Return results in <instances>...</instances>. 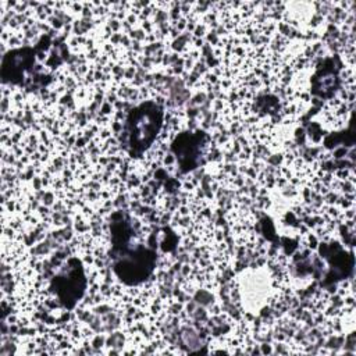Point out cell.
I'll use <instances>...</instances> for the list:
<instances>
[{
    "label": "cell",
    "mask_w": 356,
    "mask_h": 356,
    "mask_svg": "<svg viewBox=\"0 0 356 356\" xmlns=\"http://www.w3.org/2000/svg\"><path fill=\"white\" fill-rule=\"evenodd\" d=\"M114 273L127 285H138L146 281L156 266V252L142 245L131 246V229L125 220L111 224Z\"/></svg>",
    "instance_id": "6da1fadb"
},
{
    "label": "cell",
    "mask_w": 356,
    "mask_h": 356,
    "mask_svg": "<svg viewBox=\"0 0 356 356\" xmlns=\"http://www.w3.org/2000/svg\"><path fill=\"white\" fill-rule=\"evenodd\" d=\"M164 111L154 102L134 107L124 124V146L132 157L142 156L156 140L163 127Z\"/></svg>",
    "instance_id": "7a4b0ae2"
},
{
    "label": "cell",
    "mask_w": 356,
    "mask_h": 356,
    "mask_svg": "<svg viewBox=\"0 0 356 356\" xmlns=\"http://www.w3.org/2000/svg\"><path fill=\"white\" fill-rule=\"evenodd\" d=\"M39 53L35 47H19L10 50L1 61L0 75L7 83L29 88L33 81L38 79L39 72L36 70V56ZM35 86V85H33Z\"/></svg>",
    "instance_id": "3957f363"
},
{
    "label": "cell",
    "mask_w": 356,
    "mask_h": 356,
    "mask_svg": "<svg viewBox=\"0 0 356 356\" xmlns=\"http://www.w3.org/2000/svg\"><path fill=\"white\" fill-rule=\"evenodd\" d=\"M86 288V278L82 264L78 259H70L65 267L51 280V289L58 300L67 307L72 309L83 296Z\"/></svg>",
    "instance_id": "277c9868"
},
{
    "label": "cell",
    "mask_w": 356,
    "mask_h": 356,
    "mask_svg": "<svg viewBox=\"0 0 356 356\" xmlns=\"http://www.w3.org/2000/svg\"><path fill=\"white\" fill-rule=\"evenodd\" d=\"M206 139L207 136L204 132H184L175 138L171 149L181 171L188 172L197 167Z\"/></svg>",
    "instance_id": "5b68a950"
}]
</instances>
